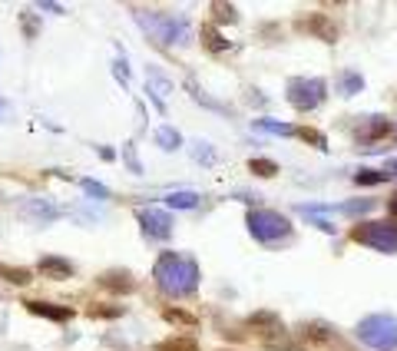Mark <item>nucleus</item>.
<instances>
[{"mask_svg": "<svg viewBox=\"0 0 397 351\" xmlns=\"http://www.w3.org/2000/svg\"><path fill=\"white\" fill-rule=\"evenodd\" d=\"M248 169H252V173H262V176H275V173H278V166L269 163V159H252Z\"/></svg>", "mask_w": 397, "mask_h": 351, "instance_id": "obj_6", "label": "nucleus"}, {"mask_svg": "<svg viewBox=\"0 0 397 351\" xmlns=\"http://www.w3.org/2000/svg\"><path fill=\"white\" fill-rule=\"evenodd\" d=\"M298 30L302 34H318L321 40H335L338 37V27L328 24V17H321V13H311L308 20H298Z\"/></svg>", "mask_w": 397, "mask_h": 351, "instance_id": "obj_1", "label": "nucleus"}, {"mask_svg": "<svg viewBox=\"0 0 397 351\" xmlns=\"http://www.w3.org/2000/svg\"><path fill=\"white\" fill-rule=\"evenodd\" d=\"M156 351H198V341L192 335H173L156 345Z\"/></svg>", "mask_w": 397, "mask_h": 351, "instance_id": "obj_2", "label": "nucleus"}, {"mask_svg": "<svg viewBox=\"0 0 397 351\" xmlns=\"http://www.w3.org/2000/svg\"><path fill=\"white\" fill-rule=\"evenodd\" d=\"M0 279L13 282V285H27V282H30V272H27V269H7V265H0Z\"/></svg>", "mask_w": 397, "mask_h": 351, "instance_id": "obj_5", "label": "nucleus"}, {"mask_svg": "<svg viewBox=\"0 0 397 351\" xmlns=\"http://www.w3.org/2000/svg\"><path fill=\"white\" fill-rule=\"evenodd\" d=\"M106 285V289H113V292H133L136 285H133V279H129L126 272H106L103 279H100Z\"/></svg>", "mask_w": 397, "mask_h": 351, "instance_id": "obj_3", "label": "nucleus"}, {"mask_svg": "<svg viewBox=\"0 0 397 351\" xmlns=\"http://www.w3.org/2000/svg\"><path fill=\"white\" fill-rule=\"evenodd\" d=\"M163 318L166 322H173V325H198V318L192 315V312H182V308H173V305H169V308H163Z\"/></svg>", "mask_w": 397, "mask_h": 351, "instance_id": "obj_4", "label": "nucleus"}]
</instances>
